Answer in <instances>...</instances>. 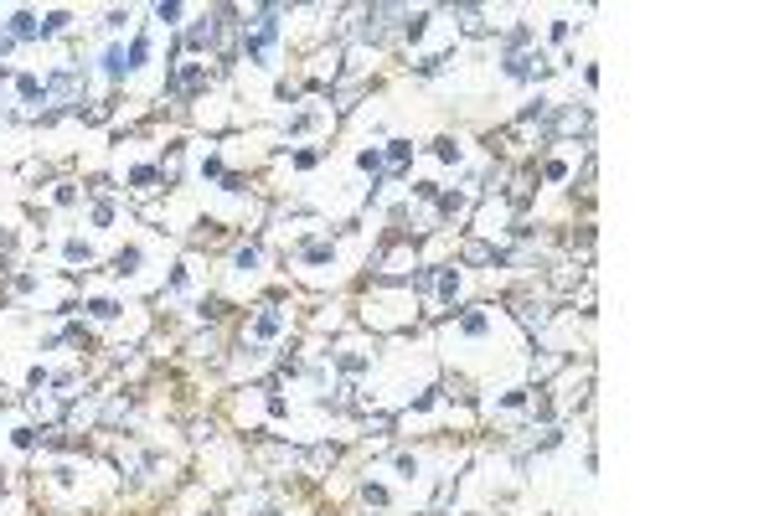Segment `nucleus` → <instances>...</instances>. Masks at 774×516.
I'll list each match as a JSON object with an SVG mask.
<instances>
[{
    "label": "nucleus",
    "instance_id": "obj_1",
    "mask_svg": "<svg viewBox=\"0 0 774 516\" xmlns=\"http://www.w3.org/2000/svg\"><path fill=\"white\" fill-rule=\"evenodd\" d=\"M83 94V83H77V78H57V83H52V98L57 103H68V98H77Z\"/></svg>",
    "mask_w": 774,
    "mask_h": 516
}]
</instances>
